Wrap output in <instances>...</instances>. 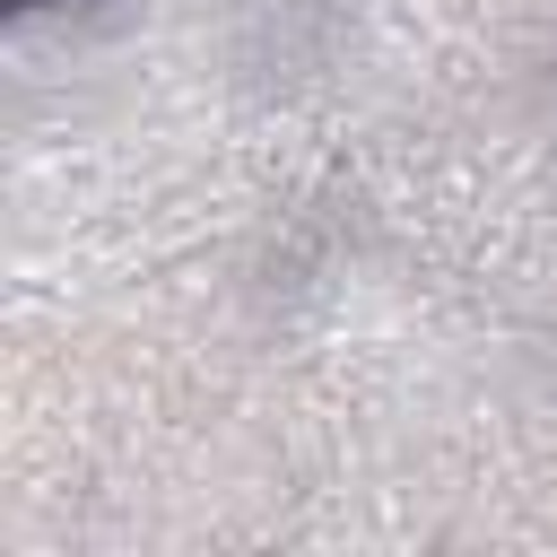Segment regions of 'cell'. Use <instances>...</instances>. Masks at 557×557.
<instances>
[{
  "label": "cell",
  "instance_id": "6da1fadb",
  "mask_svg": "<svg viewBox=\"0 0 557 557\" xmlns=\"http://www.w3.org/2000/svg\"><path fill=\"white\" fill-rule=\"evenodd\" d=\"M9 9H35V0H9Z\"/></svg>",
  "mask_w": 557,
  "mask_h": 557
}]
</instances>
